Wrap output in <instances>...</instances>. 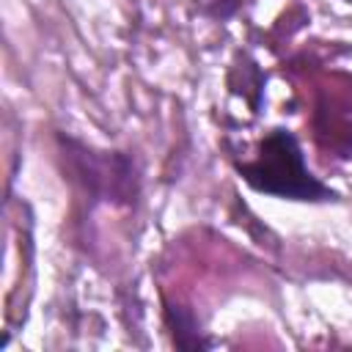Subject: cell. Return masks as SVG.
<instances>
[{
    "label": "cell",
    "mask_w": 352,
    "mask_h": 352,
    "mask_svg": "<svg viewBox=\"0 0 352 352\" xmlns=\"http://www.w3.org/2000/svg\"><path fill=\"white\" fill-rule=\"evenodd\" d=\"M234 170L250 190L270 198L294 204H336L341 198L308 168L302 143L289 126L267 129L250 160H234Z\"/></svg>",
    "instance_id": "cell-1"
},
{
    "label": "cell",
    "mask_w": 352,
    "mask_h": 352,
    "mask_svg": "<svg viewBox=\"0 0 352 352\" xmlns=\"http://www.w3.org/2000/svg\"><path fill=\"white\" fill-rule=\"evenodd\" d=\"M63 176L80 190L88 206H135L140 198V165L129 151L99 148L77 135L55 132Z\"/></svg>",
    "instance_id": "cell-2"
},
{
    "label": "cell",
    "mask_w": 352,
    "mask_h": 352,
    "mask_svg": "<svg viewBox=\"0 0 352 352\" xmlns=\"http://www.w3.org/2000/svg\"><path fill=\"white\" fill-rule=\"evenodd\" d=\"M162 324H165V330L170 336V344L176 349L204 352V349L217 346V338H212L204 330V322L195 314V308L187 305V302H182V300L162 297Z\"/></svg>",
    "instance_id": "cell-3"
},
{
    "label": "cell",
    "mask_w": 352,
    "mask_h": 352,
    "mask_svg": "<svg viewBox=\"0 0 352 352\" xmlns=\"http://www.w3.org/2000/svg\"><path fill=\"white\" fill-rule=\"evenodd\" d=\"M264 85H267V77L264 72L258 69V63L245 55V52H236L231 69H228V88L231 94L242 96L250 107L253 116L261 113V102H264Z\"/></svg>",
    "instance_id": "cell-4"
},
{
    "label": "cell",
    "mask_w": 352,
    "mask_h": 352,
    "mask_svg": "<svg viewBox=\"0 0 352 352\" xmlns=\"http://www.w3.org/2000/svg\"><path fill=\"white\" fill-rule=\"evenodd\" d=\"M245 0H201V11L214 22H228L239 14Z\"/></svg>",
    "instance_id": "cell-5"
},
{
    "label": "cell",
    "mask_w": 352,
    "mask_h": 352,
    "mask_svg": "<svg viewBox=\"0 0 352 352\" xmlns=\"http://www.w3.org/2000/svg\"><path fill=\"white\" fill-rule=\"evenodd\" d=\"M346 3H349V6H352V0H346Z\"/></svg>",
    "instance_id": "cell-6"
}]
</instances>
